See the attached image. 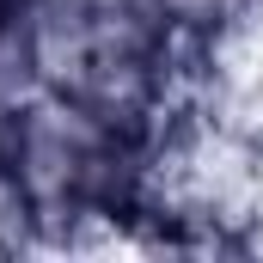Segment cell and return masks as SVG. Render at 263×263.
I'll use <instances>...</instances> for the list:
<instances>
[{"mask_svg": "<svg viewBox=\"0 0 263 263\" xmlns=\"http://www.w3.org/2000/svg\"><path fill=\"white\" fill-rule=\"evenodd\" d=\"M31 62L43 73V86H67L80 67L92 62L98 43V0H31L18 18Z\"/></svg>", "mask_w": 263, "mask_h": 263, "instance_id": "obj_1", "label": "cell"}, {"mask_svg": "<svg viewBox=\"0 0 263 263\" xmlns=\"http://www.w3.org/2000/svg\"><path fill=\"white\" fill-rule=\"evenodd\" d=\"M31 220H37L31 196H25V190H18V178L0 165V257H18V251H25V233H31Z\"/></svg>", "mask_w": 263, "mask_h": 263, "instance_id": "obj_2", "label": "cell"}, {"mask_svg": "<svg viewBox=\"0 0 263 263\" xmlns=\"http://www.w3.org/2000/svg\"><path fill=\"white\" fill-rule=\"evenodd\" d=\"M25 6H31V0H0V25H18V18H25Z\"/></svg>", "mask_w": 263, "mask_h": 263, "instance_id": "obj_3", "label": "cell"}, {"mask_svg": "<svg viewBox=\"0 0 263 263\" xmlns=\"http://www.w3.org/2000/svg\"><path fill=\"white\" fill-rule=\"evenodd\" d=\"M257 6H263V0H257Z\"/></svg>", "mask_w": 263, "mask_h": 263, "instance_id": "obj_4", "label": "cell"}]
</instances>
